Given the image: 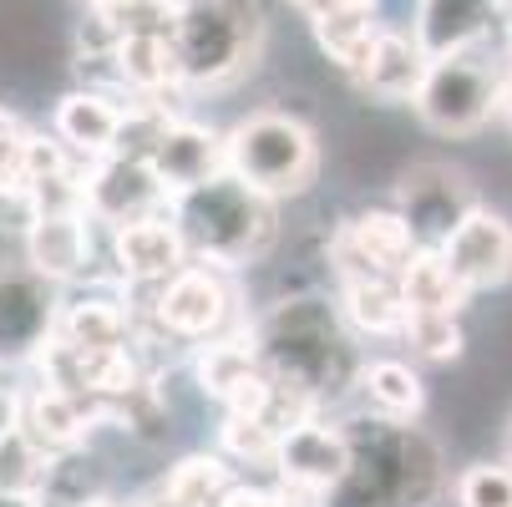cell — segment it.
<instances>
[{
    "mask_svg": "<svg viewBox=\"0 0 512 507\" xmlns=\"http://www.w3.org/2000/svg\"><path fill=\"white\" fill-rule=\"evenodd\" d=\"M254 345H259V360L264 371L300 391L305 401L325 406L335 396H345L350 386H360V366H355V345L340 325V315L315 300V295H300V300H279L259 330H254Z\"/></svg>",
    "mask_w": 512,
    "mask_h": 507,
    "instance_id": "1",
    "label": "cell"
},
{
    "mask_svg": "<svg viewBox=\"0 0 512 507\" xmlns=\"http://www.w3.org/2000/svg\"><path fill=\"white\" fill-rule=\"evenodd\" d=\"M350 472L325 507H426L442 487V457L406 421H350Z\"/></svg>",
    "mask_w": 512,
    "mask_h": 507,
    "instance_id": "2",
    "label": "cell"
},
{
    "mask_svg": "<svg viewBox=\"0 0 512 507\" xmlns=\"http://www.w3.org/2000/svg\"><path fill=\"white\" fill-rule=\"evenodd\" d=\"M173 224L188 244V259L213 269H239L269 254L279 234V213L274 198L254 193L244 178L218 173L203 188L173 198Z\"/></svg>",
    "mask_w": 512,
    "mask_h": 507,
    "instance_id": "3",
    "label": "cell"
},
{
    "mask_svg": "<svg viewBox=\"0 0 512 507\" xmlns=\"http://www.w3.org/2000/svg\"><path fill=\"white\" fill-rule=\"evenodd\" d=\"M264 0H183L173 51L183 66V87H229L254 71L264 51Z\"/></svg>",
    "mask_w": 512,
    "mask_h": 507,
    "instance_id": "4",
    "label": "cell"
},
{
    "mask_svg": "<svg viewBox=\"0 0 512 507\" xmlns=\"http://www.w3.org/2000/svg\"><path fill=\"white\" fill-rule=\"evenodd\" d=\"M229 173L264 198H295L320 173V142L295 112H249L229 132Z\"/></svg>",
    "mask_w": 512,
    "mask_h": 507,
    "instance_id": "5",
    "label": "cell"
},
{
    "mask_svg": "<svg viewBox=\"0 0 512 507\" xmlns=\"http://www.w3.org/2000/svg\"><path fill=\"white\" fill-rule=\"evenodd\" d=\"M416 117L442 137H472L502 112V61H482L472 51L436 56L416 92Z\"/></svg>",
    "mask_w": 512,
    "mask_h": 507,
    "instance_id": "6",
    "label": "cell"
},
{
    "mask_svg": "<svg viewBox=\"0 0 512 507\" xmlns=\"http://www.w3.org/2000/svg\"><path fill=\"white\" fill-rule=\"evenodd\" d=\"M472 208L477 203H472L467 173L447 163H411L396 183V213L411 224L421 249H442Z\"/></svg>",
    "mask_w": 512,
    "mask_h": 507,
    "instance_id": "7",
    "label": "cell"
},
{
    "mask_svg": "<svg viewBox=\"0 0 512 507\" xmlns=\"http://www.w3.org/2000/svg\"><path fill=\"white\" fill-rule=\"evenodd\" d=\"M148 310L173 340H213V335H224V325L234 315V295H229L224 269L183 264L168 284H153Z\"/></svg>",
    "mask_w": 512,
    "mask_h": 507,
    "instance_id": "8",
    "label": "cell"
},
{
    "mask_svg": "<svg viewBox=\"0 0 512 507\" xmlns=\"http://www.w3.org/2000/svg\"><path fill=\"white\" fill-rule=\"evenodd\" d=\"M416 249L421 244L396 208H371L335 234L330 264H335V279H401Z\"/></svg>",
    "mask_w": 512,
    "mask_h": 507,
    "instance_id": "9",
    "label": "cell"
},
{
    "mask_svg": "<svg viewBox=\"0 0 512 507\" xmlns=\"http://www.w3.org/2000/svg\"><path fill=\"white\" fill-rule=\"evenodd\" d=\"M168 208H173V198L148 158L112 153L102 163H87V219L92 224L122 229L137 219H153V213H168Z\"/></svg>",
    "mask_w": 512,
    "mask_h": 507,
    "instance_id": "10",
    "label": "cell"
},
{
    "mask_svg": "<svg viewBox=\"0 0 512 507\" xmlns=\"http://www.w3.org/2000/svg\"><path fill=\"white\" fill-rule=\"evenodd\" d=\"M274 472H279L284 487L330 497V492L345 482V472H350V431L335 426V421H320V416L279 431Z\"/></svg>",
    "mask_w": 512,
    "mask_h": 507,
    "instance_id": "11",
    "label": "cell"
},
{
    "mask_svg": "<svg viewBox=\"0 0 512 507\" xmlns=\"http://www.w3.org/2000/svg\"><path fill=\"white\" fill-rule=\"evenodd\" d=\"M457 284L467 289V295H477V289H497L512 279V224L502 219L497 208H472L467 219L457 224V234L442 244Z\"/></svg>",
    "mask_w": 512,
    "mask_h": 507,
    "instance_id": "12",
    "label": "cell"
},
{
    "mask_svg": "<svg viewBox=\"0 0 512 507\" xmlns=\"http://www.w3.org/2000/svg\"><path fill=\"white\" fill-rule=\"evenodd\" d=\"M153 173L163 178L168 198L178 193H193L203 188L208 178L218 173H229V137H218L213 127L203 122H188V117H173L158 137V148H153Z\"/></svg>",
    "mask_w": 512,
    "mask_h": 507,
    "instance_id": "13",
    "label": "cell"
},
{
    "mask_svg": "<svg viewBox=\"0 0 512 507\" xmlns=\"http://www.w3.org/2000/svg\"><path fill=\"white\" fill-rule=\"evenodd\" d=\"M112 264L127 284H168L183 264H188V244L173 224V208L168 213H153V219H137V224H122L112 229Z\"/></svg>",
    "mask_w": 512,
    "mask_h": 507,
    "instance_id": "14",
    "label": "cell"
},
{
    "mask_svg": "<svg viewBox=\"0 0 512 507\" xmlns=\"http://www.w3.org/2000/svg\"><path fill=\"white\" fill-rule=\"evenodd\" d=\"M122 122H127V107L112 102V97H102V92H87V87L66 92L56 102V117H51L56 137L66 142V153H77L87 163H102V158L117 153Z\"/></svg>",
    "mask_w": 512,
    "mask_h": 507,
    "instance_id": "15",
    "label": "cell"
},
{
    "mask_svg": "<svg viewBox=\"0 0 512 507\" xmlns=\"http://www.w3.org/2000/svg\"><path fill=\"white\" fill-rule=\"evenodd\" d=\"M31 274L46 284H66L92 264V219L87 213H41V224L26 234Z\"/></svg>",
    "mask_w": 512,
    "mask_h": 507,
    "instance_id": "16",
    "label": "cell"
},
{
    "mask_svg": "<svg viewBox=\"0 0 512 507\" xmlns=\"http://www.w3.org/2000/svg\"><path fill=\"white\" fill-rule=\"evenodd\" d=\"M21 426L41 442V452H71V447H87V431L97 426V411L71 396L51 381H36L31 391H21Z\"/></svg>",
    "mask_w": 512,
    "mask_h": 507,
    "instance_id": "17",
    "label": "cell"
},
{
    "mask_svg": "<svg viewBox=\"0 0 512 507\" xmlns=\"http://www.w3.org/2000/svg\"><path fill=\"white\" fill-rule=\"evenodd\" d=\"M497 21H502L497 0H421L416 41H421V51L431 61L436 56H457V51H472Z\"/></svg>",
    "mask_w": 512,
    "mask_h": 507,
    "instance_id": "18",
    "label": "cell"
},
{
    "mask_svg": "<svg viewBox=\"0 0 512 507\" xmlns=\"http://www.w3.org/2000/svg\"><path fill=\"white\" fill-rule=\"evenodd\" d=\"M426 71H431V56L421 51L416 36H406V31H381L371 61L360 66L355 87H360L365 97H376V102H416Z\"/></svg>",
    "mask_w": 512,
    "mask_h": 507,
    "instance_id": "19",
    "label": "cell"
},
{
    "mask_svg": "<svg viewBox=\"0 0 512 507\" xmlns=\"http://www.w3.org/2000/svg\"><path fill=\"white\" fill-rule=\"evenodd\" d=\"M56 330L46 279L0 274V350H41Z\"/></svg>",
    "mask_w": 512,
    "mask_h": 507,
    "instance_id": "20",
    "label": "cell"
},
{
    "mask_svg": "<svg viewBox=\"0 0 512 507\" xmlns=\"http://www.w3.org/2000/svg\"><path fill=\"white\" fill-rule=\"evenodd\" d=\"M117 66L132 87V107L137 102H163L168 92L183 87V66L173 51V36H127L117 46Z\"/></svg>",
    "mask_w": 512,
    "mask_h": 507,
    "instance_id": "21",
    "label": "cell"
},
{
    "mask_svg": "<svg viewBox=\"0 0 512 507\" xmlns=\"http://www.w3.org/2000/svg\"><path fill=\"white\" fill-rule=\"evenodd\" d=\"M51 335L77 350H122V345H132V310L107 295H87V300H71L56 315Z\"/></svg>",
    "mask_w": 512,
    "mask_h": 507,
    "instance_id": "22",
    "label": "cell"
},
{
    "mask_svg": "<svg viewBox=\"0 0 512 507\" xmlns=\"http://www.w3.org/2000/svg\"><path fill=\"white\" fill-rule=\"evenodd\" d=\"M396 284H401L406 315H457L467 305V289L457 284L442 249H416Z\"/></svg>",
    "mask_w": 512,
    "mask_h": 507,
    "instance_id": "23",
    "label": "cell"
},
{
    "mask_svg": "<svg viewBox=\"0 0 512 507\" xmlns=\"http://www.w3.org/2000/svg\"><path fill=\"white\" fill-rule=\"evenodd\" d=\"M340 315L360 335H406V300L396 279H340Z\"/></svg>",
    "mask_w": 512,
    "mask_h": 507,
    "instance_id": "24",
    "label": "cell"
},
{
    "mask_svg": "<svg viewBox=\"0 0 512 507\" xmlns=\"http://www.w3.org/2000/svg\"><path fill=\"white\" fill-rule=\"evenodd\" d=\"M310 31H315V46L345 71L350 82H355V77H360V66L371 61V51H376V36H381L386 26L376 21V11H340V16H320V21H310Z\"/></svg>",
    "mask_w": 512,
    "mask_h": 507,
    "instance_id": "25",
    "label": "cell"
},
{
    "mask_svg": "<svg viewBox=\"0 0 512 507\" xmlns=\"http://www.w3.org/2000/svg\"><path fill=\"white\" fill-rule=\"evenodd\" d=\"M360 391L386 421H416L426 406V386L406 360H371V366H360Z\"/></svg>",
    "mask_w": 512,
    "mask_h": 507,
    "instance_id": "26",
    "label": "cell"
},
{
    "mask_svg": "<svg viewBox=\"0 0 512 507\" xmlns=\"http://www.w3.org/2000/svg\"><path fill=\"white\" fill-rule=\"evenodd\" d=\"M264 360H259V345H254V335H244V330H234V335H213V340H203V350H198V360H193V376H198V386L208 391V396H218L224 401L249 371H259Z\"/></svg>",
    "mask_w": 512,
    "mask_h": 507,
    "instance_id": "27",
    "label": "cell"
},
{
    "mask_svg": "<svg viewBox=\"0 0 512 507\" xmlns=\"http://www.w3.org/2000/svg\"><path fill=\"white\" fill-rule=\"evenodd\" d=\"M36 502L41 507H92V502H102V462L87 447L56 452L46 462V477H41Z\"/></svg>",
    "mask_w": 512,
    "mask_h": 507,
    "instance_id": "28",
    "label": "cell"
},
{
    "mask_svg": "<svg viewBox=\"0 0 512 507\" xmlns=\"http://www.w3.org/2000/svg\"><path fill=\"white\" fill-rule=\"evenodd\" d=\"M97 416H102V426L132 431L137 442H163V437H168V401H163V391H158L153 376L137 381V386L122 391V396H112V401H102Z\"/></svg>",
    "mask_w": 512,
    "mask_h": 507,
    "instance_id": "29",
    "label": "cell"
},
{
    "mask_svg": "<svg viewBox=\"0 0 512 507\" xmlns=\"http://www.w3.org/2000/svg\"><path fill=\"white\" fill-rule=\"evenodd\" d=\"M234 487L229 477V462L213 457V452H198V457H183L168 482H163V497L183 502V507H218V497H224Z\"/></svg>",
    "mask_w": 512,
    "mask_h": 507,
    "instance_id": "30",
    "label": "cell"
},
{
    "mask_svg": "<svg viewBox=\"0 0 512 507\" xmlns=\"http://www.w3.org/2000/svg\"><path fill=\"white\" fill-rule=\"evenodd\" d=\"M46 462L51 452H41V442L31 437L26 426H11L0 437V492H41V477H46Z\"/></svg>",
    "mask_w": 512,
    "mask_h": 507,
    "instance_id": "31",
    "label": "cell"
},
{
    "mask_svg": "<svg viewBox=\"0 0 512 507\" xmlns=\"http://www.w3.org/2000/svg\"><path fill=\"white\" fill-rule=\"evenodd\" d=\"M218 452L234 462H249V467H274L279 426L254 421V416H224V426H218Z\"/></svg>",
    "mask_w": 512,
    "mask_h": 507,
    "instance_id": "32",
    "label": "cell"
},
{
    "mask_svg": "<svg viewBox=\"0 0 512 507\" xmlns=\"http://www.w3.org/2000/svg\"><path fill=\"white\" fill-rule=\"evenodd\" d=\"M117 36H173L178 31V11H183V0H112V6H97Z\"/></svg>",
    "mask_w": 512,
    "mask_h": 507,
    "instance_id": "33",
    "label": "cell"
},
{
    "mask_svg": "<svg viewBox=\"0 0 512 507\" xmlns=\"http://www.w3.org/2000/svg\"><path fill=\"white\" fill-rule=\"evenodd\" d=\"M457 507H512V462H472L457 477Z\"/></svg>",
    "mask_w": 512,
    "mask_h": 507,
    "instance_id": "34",
    "label": "cell"
},
{
    "mask_svg": "<svg viewBox=\"0 0 512 507\" xmlns=\"http://www.w3.org/2000/svg\"><path fill=\"white\" fill-rule=\"evenodd\" d=\"M406 345L421 360H457L467 340H462L457 315H411L406 320Z\"/></svg>",
    "mask_w": 512,
    "mask_h": 507,
    "instance_id": "35",
    "label": "cell"
},
{
    "mask_svg": "<svg viewBox=\"0 0 512 507\" xmlns=\"http://www.w3.org/2000/svg\"><path fill=\"white\" fill-rule=\"evenodd\" d=\"M71 168V153H66V142L51 132V137H41V132H31L26 137V158H21V183H46V178H56V173H66Z\"/></svg>",
    "mask_w": 512,
    "mask_h": 507,
    "instance_id": "36",
    "label": "cell"
},
{
    "mask_svg": "<svg viewBox=\"0 0 512 507\" xmlns=\"http://www.w3.org/2000/svg\"><path fill=\"white\" fill-rule=\"evenodd\" d=\"M41 224V203L26 183H0V234H31Z\"/></svg>",
    "mask_w": 512,
    "mask_h": 507,
    "instance_id": "37",
    "label": "cell"
},
{
    "mask_svg": "<svg viewBox=\"0 0 512 507\" xmlns=\"http://www.w3.org/2000/svg\"><path fill=\"white\" fill-rule=\"evenodd\" d=\"M26 127L11 107H0V183H21V158H26Z\"/></svg>",
    "mask_w": 512,
    "mask_h": 507,
    "instance_id": "38",
    "label": "cell"
},
{
    "mask_svg": "<svg viewBox=\"0 0 512 507\" xmlns=\"http://www.w3.org/2000/svg\"><path fill=\"white\" fill-rule=\"evenodd\" d=\"M218 507H284V497H279V487L269 492V487H249V482H234L224 497H218Z\"/></svg>",
    "mask_w": 512,
    "mask_h": 507,
    "instance_id": "39",
    "label": "cell"
},
{
    "mask_svg": "<svg viewBox=\"0 0 512 507\" xmlns=\"http://www.w3.org/2000/svg\"><path fill=\"white\" fill-rule=\"evenodd\" d=\"M295 11H305L310 21H320V16H340V11H376L381 0H289Z\"/></svg>",
    "mask_w": 512,
    "mask_h": 507,
    "instance_id": "40",
    "label": "cell"
},
{
    "mask_svg": "<svg viewBox=\"0 0 512 507\" xmlns=\"http://www.w3.org/2000/svg\"><path fill=\"white\" fill-rule=\"evenodd\" d=\"M21 426V391H0V437Z\"/></svg>",
    "mask_w": 512,
    "mask_h": 507,
    "instance_id": "41",
    "label": "cell"
},
{
    "mask_svg": "<svg viewBox=\"0 0 512 507\" xmlns=\"http://www.w3.org/2000/svg\"><path fill=\"white\" fill-rule=\"evenodd\" d=\"M502 117L512 122V51H507V61H502Z\"/></svg>",
    "mask_w": 512,
    "mask_h": 507,
    "instance_id": "42",
    "label": "cell"
},
{
    "mask_svg": "<svg viewBox=\"0 0 512 507\" xmlns=\"http://www.w3.org/2000/svg\"><path fill=\"white\" fill-rule=\"evenodd\" d=\"M0 507H41L31 492H0Z\"/></svg>",
    "mask_w": 512,
    "mask_h": 507,
    "instance_id": "43",
    "label": "cell"
},
{
    "mask_svg": "<svg viewBox=\"0 0 512 507\" xmlns=\"http://www.w3.org/2000/svg\"><path fill=\"white\" fill-rule=\"evenodd\" d=\"M142 507H183V502H173V497H163V492H158L153 502H142Z\"/></svg>",
    "mask_w": 512,
    "mask_h": 507,
    "instance_id": "44",
    "label": "cell"
},
{
    "mask_svg": "<svg viewBox=\"0 0 512 507\" xmlns=\"http://www.w3.org/2000/svg\"><path fill=\"white\" fill-rule=\"evenodd\" d=\"M92 507H122V502H107V497H102V502H92Z\"/></svg>",
    "mask_w": 512,
    "mask_h": 507,
    "instance_id": "45",
    "label": "cell"
},
{
    "mask_svg": "<svg viewBox=\"0 0 512 507\" xmlns=\"http://www.w3.org/2000/svg\"><path fill=\"white\" fill-rule=\"evenodd\" d=\"M87 6H112V0H87Z\"/></svg>",
    "mask_w": 512,
    "mask_h": 507,
    "instance_id": "46",
    "label": "cell"
}]
</instances>
